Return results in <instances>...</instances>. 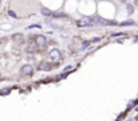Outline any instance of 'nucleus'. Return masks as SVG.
Masks as SVG:
<instances>
[{
	"instance_id": "16",
	"label": "nucleus",
	"mask_w": 138,
	"mask_h": 121,
	"mask_svg": "<svg viewBox=\"0 0 138 121\" xmlns=\"http://www.w3.org/2000/svg\"><path fill=\"white\" fill-rule=\"evenodd\" d=\"M8 13H9V15H11V16H13V18H15V16H16V13H15V12H13V11H9Z\"/></svg>"
},
{
	"instance_id": "8",
	"label": "nucleus",
	"mask_w": 138,
	"mask_h": 121,
	"mask_svg": "<svg viewBox=\"0 0 138 121\" xmlns=\"http://www.w3.org/2000/svg\"><path fill=\"white\" fill-rule=\"evenodd\" d=\"M133 24H134V20H126L121 23V26H133Z\"/></svg>"
},
{
	"instance_id": "5",
	"label": "nucleus",
	"mask_w": 138,
	"mask_h": 121,
	"mask_svg": "<svg viewBox=\"0 0 138 121\" xmlns=\"http://www.w3.org/2000/svg\"><path fill=\"white\" fill-rule=\"evenodd\" d=\"M91 19L90 18H83V19H80V20H78V26L79 27H86V26H90L91 24Z\"/></svg>"
},
{
	"instance_id": "1",
	"label": "nucleus",
	"mask_w": 138,
	"mask_h": 121,
	"mask_svg": "<svg viewBox=\"0 0 138 121\" xmlns=\"http://www.w3.org/2000/svg\"><path fill=\"white\" fill-rule=\"evenodd\" d=\"M35 44H36V47H39V49H44L46 46H47L46 36L44 35H38V36H35Z\"/></svg>"
},
{
	"instance_id": "6",
	"label": "nucleus",
	"mask_w": 138,
	"mask_h": 121,
	"mask_svg": "<svg viewBox=\"0 0 138 121\" xmlns=\"http://www.w3.org/2000/svg\"><path fill=\"white\" fill-rule=\"evenodd\" d=\"M12 40L16 42V43H19V44H22L23 42H24V36H23L22 34H13L12 35Z\"/></svg>"
},
{
	"instance_id": "7",
	"label": "nucleus",
	"mask_w": 138,
	"mask_h": 121,
	"mask_svg": "<svg viewBox=\"0 0 138 121\" xmlns=\"http://www.w3.org/2000/svg\"><path fill=\"white\" fill-rule=\"evenodd\" d=\"M35 49H36L35 42H31L30 46H28V53H35Z\"/></svg>"
},
{
	"instance_id": "3",
	"label": "nucleus",
	"mask_w": 138,
	"mask_h": 121,
	"mask_svg": "<svg viewBox=\"0 0 138 121\" xmlns=\"http://www.w3.org/2000/svg\"><path fill=\"white\" fill-rule=\"evenodd\" d=\"M20 73L23 74V75H32V73H34V69H32L31 65H24V66H22Z\"/></svg>"
},
{
	"instance_id": "14",
	"label": "nucleus",
	"mask_w": 138,
	"mask_h": 121,
	"mask_svg": "<svg viewBox=\"0 0 138 121\" xmlns=\"http://www.w3.org/2000/svg\"><path fill=\"white\" fill-rule=\"evenodd\" d=\"M127 12H129V13H133V7L130 6V4L127 6Z\"/></svg>"
},
{
	"instance_id": "12",
	"label": "nucleus",
	"mask_w": 138,
	"mask_h": 121,
	"mask_svg": "<svg viewBox=\"0 0 138 121\" xmlns=\"http://www.w3.org/2000/svg\"><path fill=\"white\" fill-rule=\"evenodd\" d=\"M89 44H90L89 42H84V43H82V44H80V49H86V47H87Z\"/></svg>"
},
{
	"instance_id": "9",
	"label": "nucleus",
	"mask_w": 138,
	"mask_h": 121,
	"mask_svg": "<svg viewBox=\"0 0 138 121\" xmlns=\"http://www.w3.org/2000/svg\"><path fill=\"white\" fill-rule=\"evenodd\" d=\"M42 13H43L44 16H50V15H52L51 11H50V10H47V8H43V10H42Z\"/></svg>"
},
{
	"instance_id": "4",
	"label": "nucleus",
	"mask_w": 138,
	"mask_h": 121,
	"mask_svg": "<svg viewBox=\"0 0 138 121\" xmlns=\"http://www.w3.org/2000/svg\"><path fill=\"white\" fill-rule=\"evenodd\" d=\"M38 69L39 70H42V71H50L51 70V63H48V62H40L39 65H38Z\"/></svg>"
},
{
	"instance_id": "11",
	"label": "nucleus",
	"mask_w": 138,
	"mask_h": 121,
	"mask_svg": "<svg viewBox=\"0 0 138 121\" xmlns=\"http://www.w3.org/2000/svg\"><path fill=\"white\" fill-rule=\"evenodd\" d=\"M9 92H11L9 89H3V90H0V94H2V96H4V94H8Z\"/></svg>"
},
{
	"instance_id": "15",
	"label": "nucleus",
	"mask_w": 138,
	"mask_h": 121,
	"mask_svg": "<svg viewBox=\"0 0 138 121\" xmlns=\"http://www.w3.org/2000/svg\"><path fill=\"white\" fill-rule=\"evenodd\" d=\"M71 69H73V66H66L64 67V71H68V70H71Z\"/></svg>"
},
{
	"instance_id": "18",
	"label": "nucleus",
	"mask_w": 138,
	"mask_h": 121,
	"mask_svg": "<svg viewBox=\"0 0 138 121\" xmlns=\"http://www.w3.org/2000/svg\"><path fill=\"white\" fill-rule=\"evenodd\" d=\"M134 4H135V6H138V2H134Z\"/></svg>"
},
{
	"instance_id": "10",
	"label": "nucleus",
	"mask_w": 138,
	"mask_h": 121,
	"mask_svg": "<svg viewBox=\"0 0 138 121\" xmlns=\"http://www.w3.org/2000/svg\"><path fill=\"white\" fill-rule=\"evenodd\" d=\"M52 15H54L55 18H64L66 16L64 13H62V12H55V13H52Z\"/></svg>"
},
{
	"instance_id": "2",
	"label": "nucleus",
	"mask_w": 138,
	"mask_h": 121,
	"mask_svg": "<svg viewBox=\"0 0 138 121\" xmlns=\"http://www.w3.org/2000/svg\"><path fill=\"white\" fill-rule=\"evenodd\" d=\"M60 51L59 50H56V49H54V50H51L50 51V59L52 60V62H58V60L60 59Z\"/></svg>"
},
{
	"instance_id": "13",
	"label": "nucleus",
	"mask_w": 138,
	"mask_h": 121,
	"mask_svg": "<svg viewBox=\"0 0 138 121\" xmlns=\"http://www.w3.org/2000/svg\"><path fill=\"white\" fill-rule=\"evenodd\" d=\"M121 35H123V34H121V32H113V34H111L113 38H115V36H121Z\"/></svg>"
},
{
	"instance_id": "17",
	"label": "nucleus",
	"mask_w": 138,
	"mask_h": 121,
	"mask_svg": "<svg viewBox=\"0 0 138 121\" xmlns=\"http://www.w3.org/2000/svg\"><path fill=\"white\" fill-rule=\"evenodd\" d=\"M134 42H138V36H135V38H134Z\"/></svg>"
}]
</instances>
